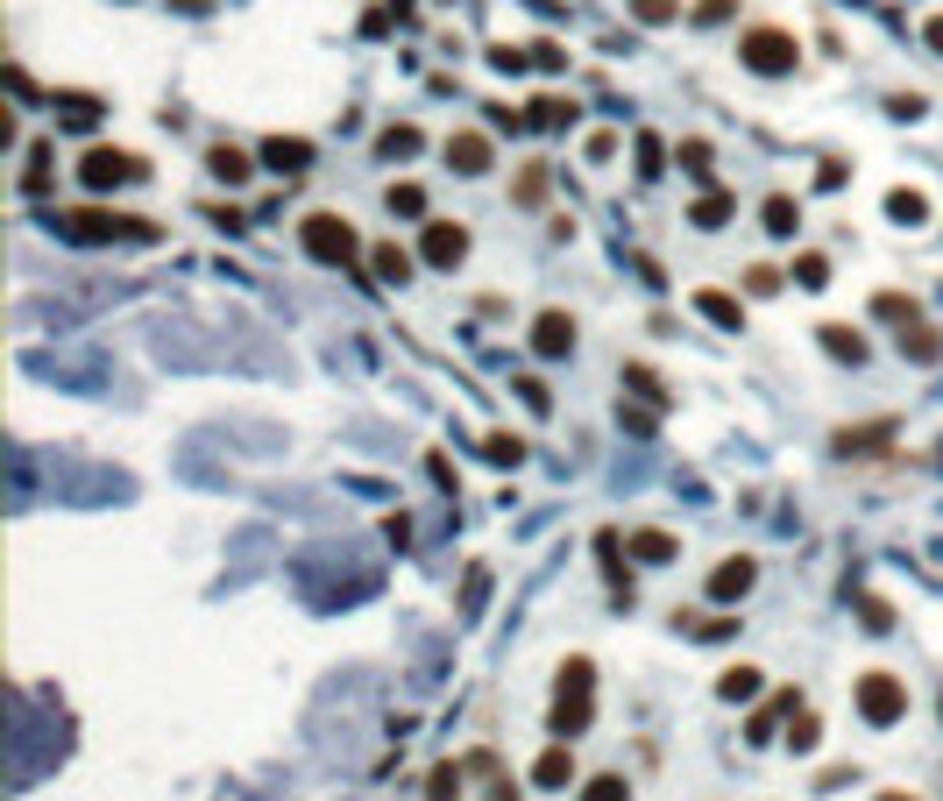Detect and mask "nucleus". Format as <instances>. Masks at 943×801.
Returning <instances> with one entry per match:
<instances>
[{
	"instance_id": "obj_1",
	"label": "nucleus",
	"mask_w": 943,
	"mask_h": 801,
	"mask_svg": "<svg viewBox=\"0 0 943 801\" xmlns=\"http://www.w3.org/2000/svg\"><path fill=\"white\" fill-rule=\"evenodd\" d=\"M64 242H156V220H135V213H107V206H78L57 220Z\"/></svg>"
},
{
	"instance_id": "obj_2",
	"label": "nucleus",
	"mask_w": 943,
	"mask_h": 801,
	"mask_svg": "<svg viewBox=\"0 0 943 801\" xmlns=\"http://www.w3.org/2000/svg\"><path fill=\"white\" fill-rule=\"evenodd\" d=\"M589 709H596V667L575 653V660L561 667V695H554V731H561V738L589 731Z\"/></svg>"
},
{
	"instance_id": "obj_3",
	"label": "nucleus",
	"mask_w": 943,
	"mask_h": 801,
	"mask_svg": "<svg viewBox=\"0 0 943 801\" xmlns=\"http://www.w3.org/2000/svg\"><path fill=\"white\" fill-rule=\"evenodd\" d=\"M298 242H305L312 263H355V256H362L355 227H348L341 213H305V220H298Z\"/></svg>"
},
{
	"instance_id": "obj_4",
	"label": "nucleus",
	"mask_w": 943,
	"mask_h": 801,
	"mask_svg": "<svg viewBox=\"0 0 943 801\" xmlns=\"http://www.w3.org/2000/svg\"><path fill=\"white\" fill-rule=\"evenodd\" d=\"M738 57H745V71H759V78H780V71H795L802 43H795L788 29H745V36H738Z\"/></svg>"
},
{
	"instance_id": "obj_5",
	"label": "nucleus",
	"mask_w": 943,
	"mask_h": 801,
	"mask_svg": "<svg viewBox=\"0 0 943 801\" xmlns=\"http://www.w3.org/2000/svg\"><path fill=\"white\" fill-rule=\"evenodd\" d=\"M78 178H86L93 192H114V185H135V178H149V164L135 149H107V142H93L86 156H78Z\"/></svg>"
},
{
	"instance_id": "obj_6",
	"label": "nucleus",
	"mask_w": 943,
	"mask_h": 801,
	"mask_svg": "<svg viewBox=\"0 0 943 801\" xmlns=\"http://www.w3.org/2000/svg\"><path fill=\"white\" fill-rule=\"evenodd\" d=\"M858 716H866V724H901L908 716V681L901 674H858Z\"/></svg>"
},
{
	"instance_id": "obj_7",
	"label": "nucleus",
	"mask_w": 943,
	"mask_h": 801,
	"mask_svg": "<svg viewBox=\"0 0 943 801\" xmlns=\"http://www.w3.org/2000/svg\"><path fill=\"white\" fill-rule=\"evenodd\" d=\"M419 256H426L433 270H454V263L468 256V227H461V220H426V234H419Z\"/></svg>"
},
{
	"instance_id": "obj_8",
	"label": "nucleus",
	"mask_w": 943,
	"mask_h": 801,
	"mask_svg": "<svg viewBox=\"0 0 943 801\" xmlns=\"http://www.w3.org/2000/svg\"><path fill=\"white\" fill-rule=\"evenodd\" d=\"M752 582H759V560L752 553H731V560H717V575H710V603H738V596H752Z\"/></svg>"
},
{
	"instance_id": "obj_9",
	"label": "nucleus",
	"mask_w": 943,
	"mask_h": 801,
	"mask_svg": "<svg viewBox=\"0 0 943 801\" xmlns=\"http://www.w3.org/2000/svg\"><path fill=\"white\" fill-rule=\"evenodd\" d=\"M532 355H546V362L575 355V319H568V312H539V319H532Z\"/></svg>"
},
{
	"instance_id": "obj_10",
	"label": "nucleus",
	"mask_w": 943,
	"mask_h": 801,
	"mask_svg": "<svg viewBox=\"0 0 943 801\" xmlns=\"http://www.w3.org/2000/svg\"><path fill=\"white\" fill-rule=\"evenodd\" d=\"M263 164H270L277 178H305V171H312V142H305V135H270V142H263Z\"/></svg>"
},
{
	"instance_id": "obj_11",
	"label": "nucleus",
	"mask_w": 943,
	"mask_h": 801,
	"mask_svg": "<svg viewBox=\"0 0 943 801\" xmlns=\"http://www.w3.org/2000/svg\"><path fill=\"white\" fill-rule=\"evenodd\" d=\"M447 164H454V178H483L490 171V135H476V128L447 135Z\"/></svg>"
},
{
	"instance_id": "obj_12",
	"label": "nucleus",
	"mask_w": 943,
	"mask_h": 801,
	"mask_svg": "<svg viewBox=\"0 0 943 801\" xmlns=\"http://www.w3.org/2000/svg\"><path fill=\"white\" fill-rule=\"evenodd\" d=\"M894 447V419H873V426H844L837 433V454H880Z\"/></svg>"
},
{
	"instance_id": "obj_13",
	"label": "nucleus",
	"mask_w": 943,
	"mask_h": 801,
	"mask_svg": "<svg viewBox=\"0 0 943 801\" xmlns=\"http://www.w3.org/2000/svg\"><path fill=\"white\" fill-rule=\"evenodd\" d=\"M206 164H213V178H220V185H249V178H256L249 149H234V142H213V156H206Z\"/></svg>"
},
{
	"instance_id": "obj_14",
	"label": "nucleus",
	"mask_w": 943,
	"mask_h": 801,
	"mask_svg": "<svg viewBox=\"0 0 943 801\" xmlns=\"http://www.w3.org/2000/svg\"><path fill=\"white\" fill-rule=\"evenodd\" d=\"M695 312L710 319V327H724V334H738V327H745V305H738V298H724V291H695Z\"/></svg>"
},
{
	"instance_id": "obj_15",
	"label": "nucleus",
	"mask_w": 943,
	"mask_h": 801,
	"mask_svg": "<svg viewBox=\"0 0 943 801\" xmlns=\"http://www.w3.org/2000/svg\"><path fill=\"white\" fill-rule=\"evenodd\" d=\"M532 780H539V787H568V780H575V752H568V738H561V745H546V752H539V766H532Z\"/></svg>"
},
{
	"instance_id": "obj_16",
	"label": "nucleus",
	"mask_w": 943,
	"mask_h": 801,
	"mask_svg": "<svg viewBox=\"0 0 943 801\" xmlns=\"http://www.w3.org/2000/svg\"><path fill=\"white\" fill-rule=\"evenodd\" d=\"M816 341H823V355H830V362H851V369L866 362V334H858V327H823Z\"/></svg>"
},
{
	"instance_id": "obj_17",
	"label": "nucleus",
	"mask_w": 943,
	"mask_h": 801,
	"mask_svg": "<svg viewBox=\"0 0 943 801\" xmlns=\"http://www.w3.org/2000/svg\"><path fill=\"white\" fill-rule=\"evenodd\" d=\"M759 220H766V234H780V242H795V227H802V206H795L788 192H773V199L759 206Z\"/></svg>"
},
{
	"instance_id": "obj_18",
	"label": "nucleus",
	"mask_w": 943,
	"mask_h": 801,
	"mask_svg": "<svg viewBox=\"0 0 943 801\" xmlns=\"http://www.w3.org/2000/svg\"><path fill=\"white\" fill-rule=\"evenodd\" d=\"M901 355L908 362H943V334L922 327V319H908V327H901Z\"/></svg>"
},
{
	"instance_id": "obj_19",
	"label": "nucleus",
	"mask_w": 943,
	"mask_h": 801,
	"mask_svg": "<svg viewBox=\"0 0 943 801\" xmlns=\"http://www.w3.org/2000/svg\"><path fill=\"white\" fill-rule=\"evenodd\" d=\"M50 107H57V121H64V128H93V121L107 114V107H100L93 93H57Z\"/></svg>"
},
{
	"instance_id": "obj_20",
	"label": "nucleus",
	"mask_w": 943,
	"mask_h": 801,
	"mask_svg": "<svg viewBox=\"0 0 943 801\" xmlns=\"http://www.w3.org/2000/svg\"><path fill=\"white\" fill-rule=\"evenodd\" d=\"M369 270H376V284H405L412 277V256L398 242H383V249H369Z\"/></svg>"
},
{
	"instance_id": "obj_21",
	"label": "nucleus",
	"mask_w": 943,
	"mask_h": 801,
	"mask_svg": "<svg viewBox=\"0 0 943 801\" xmlns=\"http://www.w3.org/2000/svg\"><path fill=\"white\" fill-rule=\"evenodd\" d=\"M759 681H766L759 667H724V681H717V695H724V702H752V695H759Z\"/></svg>"
},
{
	"instance_id": "obj_22",
	"label": "nucleus",
	"mask_w": 943,
	"mask_h": 801,
	"mask_svg": "<svg viewBox=\"0 0 943 801\" xmlns=\"http://www.w3.org/2000/svg\"><path fill=\"white\" fill-rule=\"evenodd\" d=\"M624 8H632V22H646V29L681 22V0H624Z\"/></svg>"
},
{
	"instance_id": "obj_23",
	"label": "nucleus",
	"mask_w": 943,
	"mask_h": 801,
	"mask_svg": "<svg viewBox=\"0 0 943 801\" xmlns=\"http://www.w3.org/2000/svg\"><path fill=\"white\" fill-rule=\"evenodd\" d=\"M624 553H632V560H674L681 546H674L667 532H632V539H624Z\"/></svg>"
},
{
	"instance_id": "obj_24",
	"label": "nucleus",
	"mask_w": 943,
	"mask_h": 801,
	"mask_svg": "<svg viewBox=\"0 0 943 801\" xmlns=\"http://www.w3.org/2000/svg\"><path fill=\"white\" fill-rule=\"evenodd\" d=\"M22 192H29V199H43V192H50V142H36V149H29V171H22Z\"/></svg>"
},
{
	"instance_id": "obj_25",
	"label": "nucleus",
	"mask_w": 943,
	"mask_h": 801,
	"mask_svg": "<svg viewBox=\"0 0 943 801\" xmlns=\"http://www.w3.org/2000/svg\"><path fill=\"white\" fill-rule=\"evenodd\" d=\"M419 142H426V135H419V128L405 121V128H383V142H376V149L390 156V164H398V156H419Z\"/></svg>"
},
{
	"instance_id": "obj_26",
	"label": "nucleus",
	"mask_w": 943,
	"mask_h": 801,
	"mask_svg": "<svg viewBox=\"0 0 943 801\" xmlns=\"http://www.w3.org/2000/svg\"><path fill=\"white\" fill-rule=\"evenodd\" d=\"M483 454H490L497 468H518V461H525V440H518V433H490V440H483Z\"/></svg>"
},
{
	"instance_id": "obj_27",
	"label": "nucleus",
	"mask_w": 943,
	"mask_h": 801,
	"mask_svg": "<svg viewBox=\"0 0 943 801\" xmlns=\"http://www.w3.org/2000/svg\"><path fill=\"white\" fill-rule=\"evenodd\" d=\"M731 213H738V206H731V199H724V192H710V199H702V206H695V213H688V220H695V227H702V234H710V227H724V220H731Z\"/></svg>"
},
{
	"instance_id": "obj_28",
	"label": "nucleus",
	"mask_w": 943,
	"mask_h": 801,
	"mask_svg": "<svg viewBox=\"0 0 943 801\" xmlns=\"http://www.w3.org/2000/svg\"><path fill=\"white\" fill-rule=\"evenodd\" d=\"M887 213L915 227V220H929V199H922V192H887Z\"/></svg>"
},
{
	"instance_id": "obj_29",
	"label": "nucleus",
	"mask_w": 943,
	"mask_h": 801,
	"mask_svg": "<svg viewBox=\"0 0 943 801\" xmlns=\"http://www.w3.org/2000/svg\"><path fill=\"white\" fill-rule=\"evenodd\" d=\"M426 801H461V766H433V780H426Z\"/></svg>"
},
{
	"instance_id": "obj_30",
	"label": "nucleus",
	"mask_w": 943,
	"mask_h": 801,
	"mask_svg": "<svg viewBox=\"0 0 943 801\" xmlns=\"http://www.w3.org/2000/svg\"><path fill=\"white\" fill-rule=\"evenodd\" d=\"M624 383H632L639 397H653V405H667V390H660V376H653L646 362H624Z\"/></svg>"
},
{
	"instance_id": "obj_31",
	"label": "nucleus",
	"mask_w": 943,
	"mask_h": 801,
	"mask_svg": "<svg viewBox=\"0 0 943 801\" xmlns=\"http://www.w3.org/2000/svg\"><path fill=\"white\" fill-rule=\"evenodd\" d=\"M788 745L795 752H816V716L809 709H788Z\"/></svg>"
},
{
	"instance_id": "obj_32",
	"label": "nucleus",
	"mask_w": 943,
	"mask_h": 801,
	"mask_svg": "<svg viewBox=\"0 0 943 801\" xmlns=\"http://www.w3.org/2000/svg\"><path fill=\"white\" fill-rule=\"evenodd\" d=\"M582 801H632V787H624L617 773H596V780L582 787Z\"/></svg>"
},
{
	"instance_id": "obj_33",
	"label": "nucleus",
	"mask_w": 943,
	"mask_h": 801,
	"mask_svg": "<svg viewBox=\"0 0 943 801\" xmlns=\"http://www.w3.org/2000/svg\"><path fill=\"white\" fill-rule=\"evenodd\" d=\"M532 121H539V128H568V121H575V100H539Z\"/></svg>"
},
{
	"instance_id": "obj_34",
	"label": "nucleus",
	"mask_w": 943,
	"mask_h": 801,
	"mask_svg": "<svg viewBox=\"0 0 943 801\" xmlns=\"http://www.w3.org/2000/svg\"><path fill=\"white\" fill-rule=\"evenodd\" d=\"M390 213L419 220V213H426V192H419V185H390Z\"/></svg>"
},
{
	"instance_id": "obj_35",
	"label": "nucleus",
	"mask_w": 943,
	"mask_h": 801,
	"mask_svg": "<svg viewBox=\"0 0 943 801\" xmlns=\"http://www.w3.org/2000/svg\"><path fill=\"white\" fill-rule=\"evenodd\" d=\"M873 312H880V319H901V327H908V319H915V298H901V291H880V298H873Z\"/></svg>"
},
{
	"instance_id": "obj_36",
	"label": "nucleus",
	"mask_w": 943,
	"mask_h": 801,
	"mask_svg": "<svg viewBox=\"0 0 943 801\" xmlns=\"http://www.w3.org/2000/svg\"><path fill=\"white\" fill-rule=\"evenodd\" d=\"M546 199V164H525V178H518V206H539Z\"/></svg>"
},
{
	"instance_id": "obj_37",
	"label": "nucleus",
	"mask_w": 943,
	"mask_h": 801,
	"mask_svg": "<svg viewBox=\"0 0 943 801\" xmlns=\"http://www.w3.org/2000/svg\"><path fill=\"white\" fill-rule=\"evenodd\" d=\"M681 171L688 178H710V142H681Z\"/></svg>"
},
{
	"instance_id": "obj_38",
	"label": "nucleus",
	"mask_w": 943,
	"mask_h": 801,
	"mask_svg": "<svg viewBox=\"0 0 943 801\" xmlns=\"http://www.w3.org/2000/svg\"><path fill=\"white\" fill-rule=\"evenodd\" d=\"M660 164H667V149L653 135H639V178H660Z\"/></svg>"
},
{
	"instance_id": "obj_39",
	"label": "nucleus",
	"mask_w": 943,
	"mask_h": 801,
	"mask_svg": "<svg viewBox=\"0 0 943 801\" xmlns=\"http://www.w3.org/2000/svg\"><path fill=\"white\" fill-rule=\"evenodd\" d=\"M858 610H866V631H894V610L880 596H858Z\"/></svg>"
},
{
	"instance_id": "obj_40",
	"label": "nucleus",
	"mask_w": 943,
	"mask_h": 801,
	"mask_svg": "<svg viewBox=\"0 0 943 801\" xmlns=\"http://www.w3.org/2000/svg\"><path fill=\"white\" fill-rule=\"evenodd\" d=\"M795 277H802V291H823V277H830V263H823V256H802V263H795Z\"/></svg>"
},
{
	"instance_id": "obj_41",
	"label": "nucleus",
	"mask_w": 943,
	"mask_h": 801,
	"mask_svg": "<svg viewBox=\"0 0 943 801\" xmlns=\"http://www.w3.org/2000/svg\"><path fill=\"white\" fill-rule=\"evenodd\" d=\"M745 284H752L759 298H773V291H780V270H766V263H759V270H745Z\"/></svg>"
},
{
	"instance_id": "obj_42",
	"label": "nucleus",
	"mask_w": 943,
	"mask_h": 801,
	"mask_svg": "<svg viewBox=\"0 0 943 801\" xmlns=\"http://www.w3.org/2000/svg\"><path fill=\"white\" fill-rule=\"evenodd\" d=\"M518 397H525L532 412H546V405H554V397H546V383H539V376H525V383H518Z\"/></svg>"
},
{
	"instance_id": "obj_43",
	"label": "nucleus",
	"mask_w": 943,
	"mask_h": 801,
	"mask_svg": "<svg viewBox=\"0 0 943 801\" xmlns=\"http://www.w3.org/2000/svg\"><path fill=\"white\" fill-rule=\"evenodd\" d=\"M490 64H497V71H518V64H532V57H525V50H511V43H497V50H490Z\"/></svg>"
},
{
	"instance_id": "obj_44",
	"label": "nucleus",
	"mask_w": 943,
	"mask_h": 801,
	"mask_svg": "<svg viewBox=\"0 0 943 801\" xmlns=\"http://www.w3.org/2000/svg\"><path fill=\"white\" fill-rule=\"evenodd\" d=\"M922 36H929V50L943 57V15H929V29H922Z\"/></svg>"
},
{
	"instance_id": "obj_45",
	"label": "nucleus",
	"mask_w": 943,
	"mask_h": 801,
	"mask_svg": "<svg viewBox=\"0 0 943 801\" xmlns=\"http://www.w3.org/2000/svg\"><path fill=\"white\" fill-rule=\"evenodd\" d=\"M490 801H518V787H511V780H504V787H490Z\"/></svg>"
},
{
	"instance_id": "obj_46",
	"label": "nucleus",
	"mask_w": 943,
	"mask_h": 801,
	"mask_svg": "<svg viewBox=\"0 0 943 801\" xmlns=\"http://www.w3.org/2000/svg\"><path fill=\"white\" fill-rule=\"evenodd\" d=\"M880 801H915V794H880Z\"/></svg>"
}]
</instances>
